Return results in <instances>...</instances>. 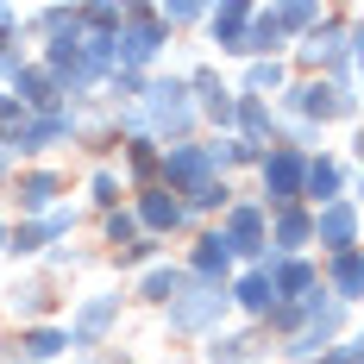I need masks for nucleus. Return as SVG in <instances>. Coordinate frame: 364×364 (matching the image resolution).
Instances as JSON below:
<instances>
[{
    "mask_svg": "<svg viewBox=\"0 0 364 364\" xmlns=\"http://www.w3.org/2000/svg\"><path fill=\"white\" fill-rule=\"evenodd\" d=\"M132 113H139V126H145L157 145H188V139H201V113H195V95H188L182 70L145 75V95H139Z\"/></svg>",
    "mask_w": 364,
    "mask_h": 364,
    "instance_id": "1",
    "label": "nucleus"
},
{
    "mask_svg": "<svg viewBox=\"0 0 364 364\" xmlns=\"http://www.w3.org/2000/svg\"><path fill=\"white\" fill-rule=\"evenodd\" d=\"M132 301L119 283H95V289L70 295V314H63V333H70V358H88V352H107L119 327H126Z\"/></svg>",
    "mask_w": 364,
    "mask_h": 364,
    "instance_id": "2",
    "label": "nucleus"
},
{
    "mask_svg": "<svg viewBox=\"0 0 364 364\" xmlns=\"http://www.w3.org/2000/svg\"><path fill=\"white\" fill-rule=\"evenodd\" d=\"M170 44L176 38L157 26V0H126V19L113 32V70H132V75L170 70Z\"/></svg>",
    "mask_w": 364,
    "mask_h": 364,
    "instance_id": "3",
    "label": "nucleus"
},
{
    "mask_svg": "<svg viewBox=\"0 0 364 364\" xmlns=\"http://www.w3.org/2000/svg\"><path fill=\"white\" fill-rule=\"evenodd\" d=\"M270 107H277V119H301V126L327 132V126H352L358 119V95H339L321 75H289V88Z\"/></svg>",
    "mask_w": 364,
    "mask_h": 364,
    "instance_id": "4",
    "label": "nucleus"
},
{
    "mask_svg": "<svg viewBox=\"0 0 364 364\" xmlns=\"http://www.w3.org/2000/svg\"><path fill=\"white\" fill-rule=\"evenodd\" d=\"M157 321H164V339H170V346H201L208 333H220L226 321H232V301H226V289L188 283V289H182Z\"/></svg>",
    "mask_w": 364,
    "mask_h": 364,
    "instance_id": "5",
    "label": "nucleus"
},
{
    "mask_svg": "<svg viewBox=\"0 0 364 364\" xmlns=\"http://www.w3.org/2000/svg\"><path fill=\"white\" fill-rule=\"evenodd\" d=\"M63 201H75V182L63 164H19L13 182H6V214L13 220H38Z\"/></svg>",
    "mask_w": 364,
    "mask_h": 364,
    "instance_id": "6",
    "label": "nucleus"
},
{
    "mask_svg": "<svg viewBox=\"0 0 364 364\" xmlns=\"http://www.w3.org/2000/svg\"><path fill=\"white\" fill-rule=\"evenodd\" d=\"M38 321H63V283H50L44 270H13V283L0 289V327H38Z\"/></svg>",
    "mask_w": 364,
    "mask_h": 364,
    "instance_id": "7",
    "label": "nucleus"
},
{
    "mask_svg": "<svg viewBox=\"0 0 364 364\" xmlns=\"http://www.w3.org/2000/svg\"><path fill=\"white\" fill-rule=\"evenodd\" d=\"M75 132H82V113L75 107H50V113H32L13 139V157L19 164H57V151L70 145L75 151Z\"/></svg>",
    "mask_w": 364,
    "mask_h": 364,
    "instance_id": "8",
    "label": "nucleus"
},
{
    "mask_svg": "<svg viewBox=\"0 0 364 364\" xmlns=\"http://www.w3.org/2000/svg\"><path fill=\"white\" fill-rule=\"evenodd\" d=\"M301 151H289V145H270L264 157H257V188H252V201L264 208V214H277V208H301Z\"/></svg>",
    "mask_w": 364,
    "mask_h": 364,
    "instance_id": "9",
    "label": "nucleus"
},
{
    "mask_svg": "<svg viewBox=\"0 0 364 364\" xmlns=\"http://www.w3.org/2000/svg\"><path fill=\"white\" fill-rule=\"evenodd\" d=\"M126 208H132V220H139V232H145V239H157V245H182V239L195 232V226H188V214H182V195L157 188V182L132 188V195H126Z\"/></svg>",
    "mask_w": 364,
    "mask_h": 364,
    "instance_id": "10",
    "label": "nucleus"
},
{
    "mask_svg": "<svg viewBox=\"0 0 364 364\" xmlns=\"http://www.w3.org/2000/svg\"><path fill=\"white\" fill-rule=\"evenodd\" d=\"M252 6H257V0H208V19H201V44L214 50V63H245Z\"/></svg>",
    "mask_w": 364,
    "mask_h": 364,
    "instance_id": "11",
    "label": "nucleus"
},
{
    "mask_svg": "<svg viewBox=\"0 0 364 364\" xmlns=\"http://www.w3.org/2000/svg\"><path fill=\"white\" fill-rule=\"evenodd\" d=\"M358 182V164L346 151H314L301 164V208H327V201H346Z\"/></svg>",
    "mask_w": 364,
    "mask_h": 364,
    "instance_id": "12",
    "label": "nucleus"
},
{
    "mask_svg": "<svg viewBox=\"0 0 364 364\" xmlns=\"http://www.w3.org/2000/svg\"><path fill=\"white\" fill-rule=\"evenodd\" d=\"M214 151H208V139H188V145H164V157H157V188H170V195H195L201 182H214Z\"/></svg>",
    "mask_w": 364,
    "mask_h": 364,
    "instance_id": "13",
    "label": "nucleus"
},
{
    "mask_svg": "<svg viewBox=\"0 0 364 364\" xmlns=\"http://www.w3.org/2000/svg\"><path fill=\"white\" fill-rule=\"evenodd\" d=\"M195 352H201V364H270V339L257 327H245V321H226V327L208 333Z\"/></svg>",
    "mask_w": 364,
    "mask_h": 364,
    "instance_id": "14",
    "label": "nucleus"
},
{
    "mask_svg": "<svg viewBox=\"0 0 364 364\" xmlns=\"http://www.w3.org/2000/svg\"><path fill=\"white\" fill-rule=\"evenodd\" d=\"M308 214H314V257L358 252V195L327 201V208H308Z\"/></svg>",
    "mask_w": 364,
    "mask_h": 364,
    "instance_id": "15",
    "label": "nucleus"
},
{
    "mask_svg": "<svg viewBox=\"0 0 364 364\" xmlns=\"http://www.w3.org/2000/svg\"><path fill=\"white\" fill-rule=\"evenodd\" d=\"M314 264H321V295H327L333 308H352V314H358V301H364V245L358 252L314 257Z\"/></svg>",
    "mask_w": 364,
    "mask_h": 364,
    "instance_id": "16",
    "label": "nucleus"
},
{
    "mask_svg": "<svg viewBox=\"0 0 364 364\" xmlns=\"http://www.w3.org/2000/svg\"><path fill=\"white\" fill-rule=\"evenodd\" d=\"M182 289H188V277H182L176 252H170V257H157L151 270H139V277H132L126 301H132V308H151V314H164V308H170V301H176Z\"/></svg>",
    "mask_w": 364,
    "mask_h": 364,
    "instance_id": "17",
    "label": "nucleus"
},
{
    "mask_svg": "<svg viewBox=\"0 0 364 364\" xmlns=\"http://www.w3.org/2000/svg\"><path fill=\"white\" fill-rule=\"evenodd\" d=\"M264 239H270V257H314V214L277 208V214H264Z\"/></svg>",
    "mask_w": 364,
    "mask_h": 364,
    "instance_id": "18",
    "label": "nucleus"
},
{
    "mask_svg": "<svg viewBox=\"0 0 364 364\" xmlns=\"http://www.w3.org/2000/svg\"><path fill=\"white\" fill-rule=\"evenodd\" d=\"M157 157H164V145H157L151 132H126V139H119L113 170H119V182H126V195L145 188V182H157Z\"/></svg>",
    "mask_w": 364,
    "mask_h": 364,
    "instance_id": "19",
    "label": "nucleus"
},
{
    "mask_svg": "<svg viewBox=\"0 0 364 364\" xmlns=\"http://www.w3.org/2000/svg\"><path fill=\"white\" fill-rule=\"evenodd\" d=\"M6 339H13V352H19L26 364H70V333H63V321H38V327H13Z\"/></svg>",
    "mask_w": 364,
    "mask_h": 364,
    "instance_id": "20",
    "label": "nucleus"
},
{
    "mask_svg": "<svg viewBox=\"0 0 364 364\" xmlns=\"http://www.w3.org/2000/svg\"><path fill=\"white\" fill-rule=\"evenodd\" d=\"M264 277H270V295H277V301H308V295H321V264H314V257H270Z\"/></svg>",
    "mask_w": 364,
    "mask_h": 364,
    "instance_id": "21",
    "label": "nucleus"
},
{
    "mask_svg": "<svg viewBox=\"0 0 364 364\" xmlns=\"http://www.w3.org/2000/svg\"><path fill=\"white\" fill-rule=\"evenodd\" d=\"M75 195H82V214H113V208H126V182L113 164H88V176L75 182Z\"/></svg>",
    "mask_w": 364,
    "mask_h": 364,
    "instance_id": "22",
    "label": "nucleus"
},
{
    "mask_svg": "<svg viewBox=\"0 0 364 364\" xmlns=\"http://www.w3.org/2000/svg\"><path fill=\"white\" fill-rule=\"evenodd\" d=\"M239 195H245V188H239V182H226V176H214V182H201V188H195V195H182V214H188V226H214V220L226 214V208H232V201H239Z\"/></svg>",
    "mask_w": 364,
    "mask_h": 364,
    "instance_id": "23",
    "label": "nucleus"
},
{
    "mask_svg": "<svg viewBox=\"0 0 364 364\" xmlns=\"http://www.w3.org/2000/svg\"><path fill=\"white\" fill-rule=\"evenodd\" d=\"M232 139H245V145H277V107L257 101V95H239V101H232Z\"/></svg>",
    "mask_w": 364,
    "mask_h": 364,
    "instance_id": "24",
    "label": "nucleus"
},
{
    "mask_svg": "<svg viewBox=\"0 0 364 364\" xmlns=\"http://www.w3.org/2000/svg\"><path fill=\"white\" fill-rule=\"evenodd\" d=\"M283 88H289V63H283V57L239 63V82H232V95H257V101H277Z\"/></svg>",
    "mask_w": 364,
    "mask_h": 364,
    "instance_id": "25",
    "label": "nucleus"
},
{
    "mask_svg": "<svg viewBox=\"0 0 364 364\" xmlns=\"http://www.w3.org/2000/svg\"><path fill=\"white\" fill-rule=\"evenodd\" d=\"M257 57H289V32L277 26L270 0L252 6V32H245V63H257Z\"/></svg>",
    "mask_w": 364,
    "mask_h": 364,
    "instance_id": "26",
    "label": "nucleus"
},
{
    "mask_svg": "<svg viewBox=\"0 0 364 364\" xmlns=\"http://www.w3.org/2000/svg\"><path fill=\"white\" fill-rule=\"evenodd\" d=\"M95 264H101V252H95V245H82V239H70V245H50L32 270H44L50 283H70V277H88Z\"/></svg>",
    "mask_w": 364,
    "mask_h": 364,
    "instance_id": "27",
    "label": "nucleus"
},
{
    "mask_svg": "<svg viewBox=\"0 0 364 364\" xmlns=\"http://www.w3.org/2000/svg\"><path fill=\"white\" fill-rule=\"evenodd\" d=\"M6 95H13L26 113H50V107H63V101H57V82H50V70H44V63H26V70L6 82Z\"/></svg>",
    "mask_w": 364,
    "mask_h": 364,
    "instance_id": "28",
    "label": "nucleus"
},
{
    "mask_svg": "<svg viewBox=\"0 0 364 364\" xmlns=\"http://www.w3.org/2000/svg\"><path fill=\"white\" fill-rule=\"evenodd\" d=\"M157 257H170V245H157V239H145V232H139L132 245H119V252H107L101 264H107L113 277H139V270H151Z\"/></svg>",
    "mask_w": 364,
    "mask_h": 364,
    "instance_id": "29",
    "label": "nucleus"
},
{
    "mask_svg": "<svg viewBox=\"0 0 364 364\" xmlns=\"http://www.w3.org/2000/svg\"><path fill=\"white\" fill-rule=\"evenodd\" d=\"M88 226H95V252H101V257L139 239V220H132V208H113V214H95Z\"/></svg>",
    "mask_w": 364,
    "mask_h": 364,
    "instance_id": "30",
    "label": "nucleus"
},
{
    "mask_svg": "<svg viewBox=\"0 0 364 364\" xmlns=\"http://www.w3.org/2000/svg\"><path fill=\"white\" fill-rule=\"evenodd\" d=\"M270 13H277V26L289 32V44H295V38H308L321 19H327V6H321V0H270Z\"/></svg>",
    "mask_w": 364,
    "mask_h": 364,
    "instance_id": "31",
    "label": "nucleus"
},
{
    "mask_svg": "<svg viewBox=\"0 0 364 364\" xmlns=\"http://www.w3.org/2000/svg\"><path fill=\"white\" fill-rule=\"evenodd\" d=\"M201 19H208V0H157V26H164L170 38L201 32Z\"/></svg>",
    "mask_w": 364,
    "mask_h": 364,
    "instance_id": "32",
    "label": "nucleus"
},
{
    "mask_svg": "<svg viewBox=\"0 0 364 364\" xmlns=\"http://www.w3.org/2000/svg\"><path fill=\"white\" fill-rule=\"evenodd\" d=\"M26 119H32V113H26V107H19V101H13V95H6V88H0V145H13Z\"/></svg>",
    "mask_w": 364,
    "mask_h": 364,
    "instance_id": "33",
    "label": "nucleus"
},
{
    "mask_svg": "<svg viewBox=\"0 0 364 364\" xmlns=\"http://www.w3.org/2000/svg\"><path fill=\"white\" fill-rule=\"evenodd\" d=\"M314 364H364V339H358V333H346V339H333Z\"/></svg>",
    "mask_w": 364,
    "mask_h": 364,
    "instance_id": "34",
    "label": "nucleus"
},
{
    "mask_svg": "<svg viewBox=\"0 0 364 364\" xmlns=\"http://www.w3.org/2000/svg\"><path fill=\"white\" fill-rule=\"evenodd\" d=\"M6 38H19V6H13V0H0V44H6Z\"/></svg>",
    "mask_w": 364,
    "mask_h": 364,
    "instance_id": "35",
    "label": "nucleus"
},
{
    "mask_svg": "<svg viewBox=\"0 0 364 364\" xmlns=\"http://www.w3.org/2000/svg\"><path fill=\"white\" fill-rule=\"evenodd\" d=\"M70 364H132V352H119V346H107V352H88V358H70Z\"/></svg>",
    "mask_w": 364,
    "mask_h": 364,
    "instance_id": "36",
    "label": "nucleus"
},
{
    "mask_svg": "<svg viewBox=\"0 0 364 364\" xmlns=\"http://www.w3.org/2000/svg\"><path fill=\"white\" fill-rule=\"evenodd\" d=\"M13 170H19V157H13V145H0V195H6V182H13Z\"/></svg>",
    "mask_w": 364,
    "mask_h": 364,
    "instance_id": "37",
    "label": "nucleus"
},
{
    "mask_svg": "<svg viewBox=\"0 0 364 364\" xmlns=\"http://www.w3.org/2000/svg\"><path fill=\"white\" fill-rule=\"evenodd\" d=\"M6 226H13V214L0 208V264H6Z\"/></svg>",
    "mask_w": 364,
    "mask_h": 364,
    "instance_id": "38",
    "label": "nucleus"
},
{
    "mask_svg": "<svg viewBox=\"0 0 364 364\" xmlns=\"http://www.w3.org/2000/svg\"><path fill=\"white\" fill-rule=\"evenodd\" d=\"M0 333H6V327H0Z\"/></svg>",
    "mask_w": 364,
    "mask_h": 364,
    "instance_id": "39",
    "label": "nucleus"
}]
</instances>
